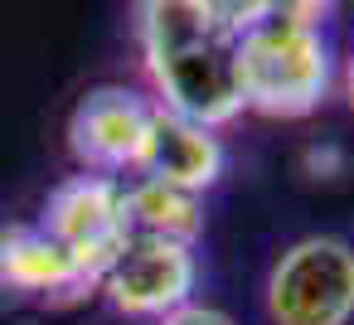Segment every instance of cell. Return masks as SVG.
<instances>
[{
    "label": "cell",
    "instance_id": "6da1fadb",
    "mask_svg": "<svg viewBox=\"0 0 354 325\" xmlns=\"http://www.w3.org/2000/svg\"><path fill=\"white\" fill-rule=\"evenodd\" d=\"M262 6L228 0H146L136 6V44L156 107L218 131L243 117L238 54Z\"/></svg>",
    "mask_w": 354,
    "mask_h": 325
},
{
    "label": "cell",
    "instance_id": "9c48e42d",
    "mask_svg": "<svg viewBox=\"0 0 354 325\" xmlns=\"http://www.w3.org/2000/svg\"><path fill=\"white\" fill-rule=\"evenodd\" d=\"M127 189V223H131V238H151V243H185L194 248L199 233H204V199L199 194H185L175 185H160V180H122Z\"/></svg>",
    "mask_w": 354,
    "mask_h": 325
},
{
    "label": "cell",
    "instance_id": "8fae6325",
    "mask_svg": "<svg viewBox=\"0 0 354 325\" xmlns=\"http://www.w3.org/2000/svg\"><path fill=\"white\" fill-rule=\"evenodd\" d=\"M156 325H238L228 310H218V306H199V301H189L185 310H175V315H165V320H156Z\"/></svg>",
    "mask_w": 354,
    "mask_h": 325
},
{
    "label": "cell",
    "instance_id": "30bf717a",
    "mask_svg": "<svg viewBox=\"0 0 354 325\" xmlns=\"http://www.w3.org/2000/svg\"><path fill=\"white\" fill-rule=\"evenodd\" d=\"M301 170L310 175V180H335L339 170H344V151L339 146H306V156H301Z\"/></svg>",
    "mask_w": 354,
    "mask_h": 325
},
{
    "label": "cell",
    "instance_id": "52a82bcc",
    "mask_svg": "<svg viewBox=\"0 0 354 325\" xmlns=\"http://www.w3.org/2000/svg\"><path fill=\"white\" fill-rule=\"evenodd\" d=\"M93 291L97 286L78 272V262L39 223L0 228V296L35 301V306H68V301H83Z\"/></svg>",
    "mask_w": 354,
    "mask_h": 325
},
{
    "label": "cell",
    "instance_id": "277c9868",
    "mask_svg": "<svg viewBox=\"0 0 354 325\" xmlns=\"http://www.w3.org/2000/svg\"><path fill=\"white\" fill-rule=\"evenodd\" d=\"M39 228L78 262V272L97 286L107 267L127 252L131 223H127V189L107 175H68L49 189Z\"/></svg>",
    "mask_w": 354,
    "mask_h": 325
},
{
    "label": "cell",
    "instance_id": "5b68a950",
    "mask_svg": "<svg viewBox=\"0 0 354 325\" xmlns=\"http://www.w3.org/2000/svg\"><path fill=\"white\" fill-rule=\"evenodd\" d=\"M151 122H156V98L127 83H97L68 112V151L83 165V175L127 180L141 170Z\"/></svg>",
    "mask_w": 354,
    "mask_h": 325
},
{
    "label": "cell",
    "instance_id": "7c38bea8",
    "mask_svg": "<svg viewBox=\"0 0 354 325\" xmlns=\"http://www.w3.org/2000/svg\"><path fill=\"white\" fill-rule=\"evenodd\" d=\"M344 98H349V112H354V54L344 59Z\"/></svg>",
    "mask_w": 354,
    "mask_h": 325
},
{
    "label": "cell",
    "instance_id": "ba28073f",
    "mask_svg": "<svg viewBox=\"0 0 354 325\" xmlns=\"http://www.w3.org/2000/svg\"><path fill=\"white\" fill-rule=\"evenodd\" d=\"M228 165V151L218 141V131H204L165 107H156V122H151V141H146V156H141V180H160V185H175L185 194H199L218 185Z\"/></svg>",
    "mask_w": 354,
    "mask_h": 325
},
{
    "label": "cell",
    "instance_id": "8992f818",
    "mask_svg": "<svg viewBox=\"0 0 354 325\" xmlns=\"http://www.w3.org/2000/svg\"><path fill=\"white\" fill-rule=\"evenodd\" d=\"M199 286V257L185 243H151V238H131L127 252L107 267V277L97 281V291L136 320H165L175 310H185L194 301Z\"/></svg>",
    "mask_w": 354,
    "mask_h": 325
},
{
    "label": "cell",
    "instance_id": "3957f363",
    "mask_svg": "<svg viewBox=\"0 0 354 325\" xmlns=\"http://www.w3.org/2000/svg\"><path fill=\"white\" fill-rule=\"evenodd\" d=\"M272 325H349L354 320V248L330 233L296 238L277 252L267 286Z\"/></svg>",
    "mask_w": 354,
    "mask_h": 325
},
{
    "label": "cell",
    "instance_id": "7a4b0ae2",
    "mask_svg": "<svg viewBox=\"0 0 354 325\" xmlns=\"http://www.w3.org/2000/svg\"><path fill=\"white\" fill-rule=\"evenodd\" d=\"M325 15L330 6H262L238 54L243 112L296 122L325 102L335 78L330 39L320 30Z\"/></svg>",
    "mask_w": 354,
    "mask_h": 325
}]
</instances>
